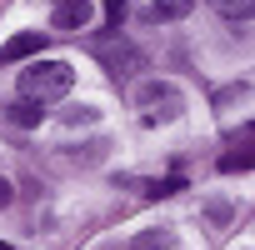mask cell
<instances>
[{"label":"cell","instance_id":"cell-1","mask_svg":"<svg viewBox=\"0 0 255 250\" xmlns=\"http://www.w3.org/2000/svg\"><path fill=\"white\" fill-rule=\"evenodd\" d=\"M75 85V70L65 60H35L30 70H20V95L30 100H60Z\"/></svg>","mask_w":255,"mask_h":250},{"label":"cell","instance_id":"cell-2","mask_svg":"<svg viewBox=\"0 0 255 250\" xmlns=\"http://www.w3.org/2000/svg\"><path fill=\"white\" fill-rule=\"evenodd\" d=\"M135 105H140L145 125H160V120H175L185 110V95L175 80H145V85H135Z\"/></svg>","mask_w":255,"mask_h":250},{"label":"cell","instance_id":"cell-3","mask_svg":"<svg viewBox=\"0 0 255 250\" xmlns=\"http://www.w3.org/2000/svg\"><path fill=\"white\" fill-rule=\"evenodd\" d=\"M50 25L55 30H85L90 25V0H55Z\"/></svg>","mask_w":255,"mask_h":250},{"label":"cell","instance_id":"cell-4","mask_svg":"<svg viewBox=\"0 0 255 250\" xmlns=\"http://www.w3.org/2000/svg\"><path fill=\"white\" fill-rule=\"evenodd\" d=\"M40 50H45V35L40 30H20V35H10L5 45H0V65H15V60L40 55Z\"/></svg>","mask_w":255,"mask_h":250},{"label":"cell","instance_id":"cell-5","mask_svg":"<svg viewBox=\"0 0 255 250\" xmlns=\"http://www.w3.org/2000/svg\"><path fill=\"white\" fill-rule=\"evenodd\" d=\"M190 10H195V0H150L145 5V25H170V20H180Z\"/></svg>","mask_w":255,"mask_h":250},{"label":"cell","instance_id":"cell-6","mask_svg":"<svg viewBox=\"0 0 255 250\" xmlns=\"http://www.w3.org/2000/svg\"><path fill=\"white\" fill-rule=\"evenodd\" d=\"M130 250H180V240H175V230H165V225H155V230H140Z\"/></svg>","mask_w":255,"mask_h":250},{"label":"cell","instance_id":"cell-7","mask_svg":"<svg viewBox=\"0 0 255 250\" xmlns=\"http://www.w3.org/2000/svg\"><path fill=\"white\" fill-rule=\"evenodd\" d=\"M10 120H15V125H25V130H30V125H40V120H45V100L20 95V100L10 105Z\"/></svg>","mask_w":255,"mask_h":250},{"label":"cell","instance_id":"cell-8","mask_svg":"<svg viewBox=\"0 0 255 250\" xmlns=\"http://www.w3.org/2000/svg\"><path fill=\"white\" fill-rule=\"evenodd\" d=\"M120 20H125V0H105V25L120 30Z\"/></svg>","mask_w":255,"mask_h":250},{"label":"cell","instance_id":"cell-9","mask_svg":"<svg viewBox=\"0 0 255 250\" xmlns=\"http://www.w3.org/2000/svg\"><path fill=\"white\" fill-rule=\"evenodd\" d=\"M245 165H250V155H245V150H240V155H225V160H220V170H245Z\"/></svg>","mask_w":255,"mask_h":250},{"label":"cell","instance_id":"cell-10","mask_svg":"<svg viewBox=\"0 0 255 250\" xmlns=\"http://www.w3.org/2000/svg\"><path fill=\"white\" fill-rule=\"evenodd\" d=\"M210 5H220V10H230V15H235V10H250V0H210Z\"/></svg>","mask_w":255,"mask_h":250},{"label":"cell","instance_id":"cell-11","mask_svg":"<svg viewBox=\"0 0 255 250\" xmlns=\"http://www.w3.org/2000/svg\"><path fill=\"white\" fill-rule=\"evenodd\" d=\"M10 200H15V190H10V180H5V175H0V210H5Z\"/></svg>","mask_w":255,"mask_h":250}]
</instances>
